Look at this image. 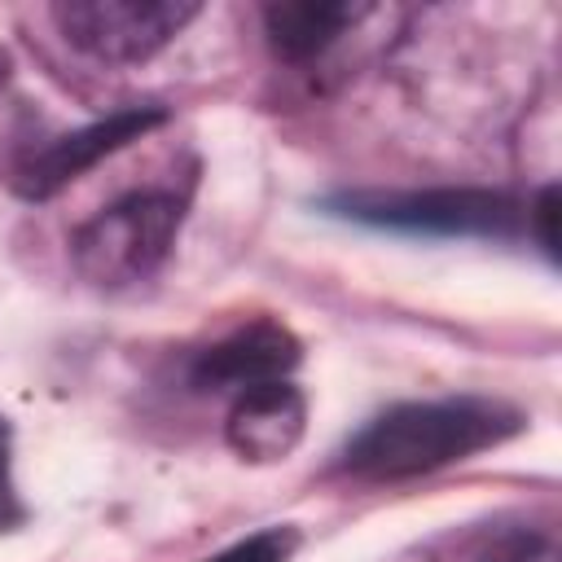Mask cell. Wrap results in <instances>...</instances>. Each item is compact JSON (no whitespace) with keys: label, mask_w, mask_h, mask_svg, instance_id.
<instances>
[{"label":"cell","mask_w":562,"mask_h":562,"mask_svg":"<svg viewBox=\"0 0 562 562\" xmlns=\"http://www.w3.org/2000/svg\"><path fill=\"white\" fill-rule=\"evenodd\" d=\"M184 220V202L162 189L127 193L114 206L97 211L88 224H79L70 255L83 281L101 290H119L132 281H145L158 272V263L171 255L176 233Z\"/></svg>","instance_id":"7a4b0ae2"},{"label":"cell","mask_w":562,"mask_h":562,"mask_svg":"<svg viewBox=\"0 0 562 562\" xmlns=\"http://www.w3.org/2000/svg\"><path fill=\"white\" fill-rule=\"evenodd\" d=\"M198 4L189 0H70L53 4L57 31L97 61H145L171 44Z\"/></svg>","instance_id":"277c9868"},{"label":"cell","mask_w":562,"mask_h":562,"mask_svg":"<svg viewBox=\"0 0 562 562\" xmlns=\"http://www.w3.org/2000/svg\"><path fill=\"white\" fill-rule=\"evenodd\" d=\"M303 430H307V400L285 378L237 391V400L228 408V422H224L228 448L241 461H255V465L285 461L299 448Z\"/></svg>","instance_id":"8992f818"},{"label":"cell","mask_w":562,"mask_h":562,"mask_svg":"<svg viewBox=\"0 0 562 562\" xmlns=\"http://www.w3.org/2000/svg\"><path fill=\"white\" fill-rule=\"evenodd\" d=\"M369 9L364 4H325V0H290L263 9V31L277 57L285 61H312L321 57L338 35H347Z\"/></svg>","instance_id":"ba28073f"},{"label":"cell","mask_w":562,"mask_h":562,"mask_svg":"<svg viewBox=\"0 0 562 562\" xmlns=\"http://www.w3.org/2000/svg\"><path fill=\"white\" fill-rule=\"evenodd\" d=\"M479 562H558V544L549 536H527L514 531L505 540H496Z\"/></svg>","instance_id":"30bf717a"},{"label":"cell","mask_w":562,"mask_h":562,"mask_svg":"<svg viewBox=\"0 0 562 562\" xmlns=\"http://www.w3.org/2000/svg\"><path fill=\"white\" fill-rule=\"evenodd\" d=\"M290 549H294V536H290V531H281V527H272V531H259V536L237 540L233 549L215 553L211 562H285V558H290Z\"/></svg>","instance_id":"9c48e42d"},{"label":"cell","mask_w":562,"mask_h":562,"mask_svg":"<svg viewBox=\"0 0 562 562\" xmlns=\"http://www.w3.org/2000/svg\"><path fill=\"white\" fill-rule=\"evenodd\" d=\"M162 119H167L162 110L132 105V110H119V114L97 119V123H88V127H75V132H66V136L48 140L44 149H35V154L18 167L13 184H18L22 198H53L57 189H66L70 180H79V176H83L88 167H97L101 158L119 154L123 145L140 140L145 132H154Z\"/></svg>","instance_id":"5b68a950"},{"label":"cell","mask_w":562,"mask_h":562,"mask_svg":"<svg viewBox=\"0 0 562 562\" xmlns=\"http://www.w3.org/2000/svg\"><path fill=\"white\" fill-rule=\"evenodd\" d=\"M522 417L496 400H413L378 413L342 448V470L373 483L430 474L518 435Z\"/></svg>","instance_id":"6da1fadb"},{"label":"cell","mask_w":562,"mask_h":562,"mask_svg":"<svg viewBox=\"0 0 562 562\" xmlns=\"http://www.w3.org/2000/svg\"><path fill=\"white\" fill-rule=\"evenodd\" d=\"M299 364V338L277 321H255L246 329H233L228 338L211 342L193 360V386L202 391H246L259 382H277Z\"/></svg>","instance_id":"52a82bcc"},{"label":"cell","mask_w":562,"mask_h":562,"mask_svg":"<svg viewBox=\"0 0 562 562\" xmlns=\"http://www.w3.org/2000/svg\"><path fill=\"white\" fill-rule=\"evenodd\" d=\"M553 224H558V189L544 184L536 193V202H527V233L540 237V246H544L549 259H558V228Z\"/></svg>","instance_id":"8fae6325"},{"label":"cell","mask_w":562,"mask_h":562,"mask_svg":"<svg viewBox=\"0 0 562 562\" xmlns=\"http://www.w3.org/2000/svg\"><path fill=\"white\" fill-rule=\"evenodd\" d=\"M338 215L426 237H518L527 228V202L501 189H364L329 202Z\"/></svg>","instance_id":"3957f363"},{"label":"cell","mask_w":562,"mask_h":562,"mask_svg":"<svg viewBox=\"0 0 562 562\" xmlns=\"http://www.w3.org/2000/svg\"><path fill=\"white\" fill-rule=\"evenodd\" d=\"M9 487V443H4V426H0V496Z\"/></svg>","instance_id":"7c38bea8"}]
</instances>
